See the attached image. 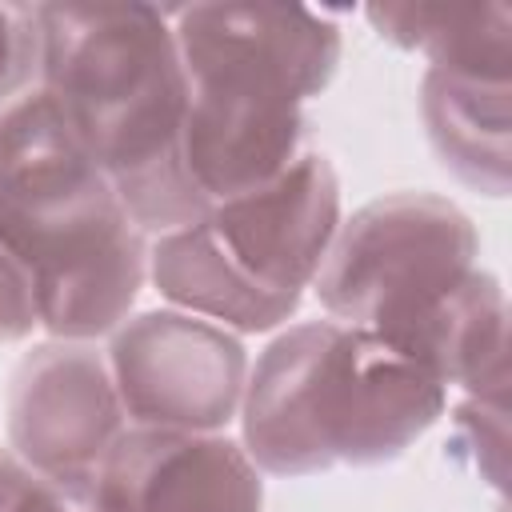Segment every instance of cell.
I'll list each match as a JSON object with an SVG mask.
<instances>
[{"instance_id":"10","label":"cell","mask_w":512,"mask_h":512,"mask_svg":"<svg viewBox=\"0 0 512 512\" xmlns=\"http://www.w3.org/2000/svg\"><path fill=\"white\" fill-rule=\"evenodd\" d=\"M304 104L220 80H188L180 160L208 208L280 176L304 152Z\"/></svg>"},{"instance_id":"11","label":"cell","mask_w":512,"mask_h":512,"mask_svg":"<svg viewBox=\"0 0 512 512\" xmlns=\"http://www.w3.org/2000/svg\"><path fill=\"white\" fill-rule=\"evenodd\" d=\"M148 280L172 308L220 324L228 332H272L288 324V316L304 300L260 288L224 252L208 216L148 244Z\"/></svg>"},{"instance_id":"12","label":"cell","mask_w":512,"mask_h":512,"mask_svg":"<svg viewBox=\"0 0 512 512\" xmlns=\"http://www.w3.org/2000/svg\"><path fill=\"white\" fill-rule=\"evenodd\" d=\"M408 356L444 388L456 384L472 400L504 404L508 388V300L496 276L472 268L416 332Z\"/></svg>"},{"instance_id":"7","label":"cell","mask_w":512,"mask_h":512,"mask_svg":"<svg viewBox=\"0 0 512 512\" xmlns=\"http://www.w3.org/2000/svg\"><path fill=\"white\" fill-rule=\"evenodd\" d=\"M188 80L264 88L304 104L340 64V28L300 4H188L168 8Z\"/></svg>"},{"instance_id":"6","label":"cell","mask_w":512,"mask_h":512,"mask_svg":"<svg viewBox=\"0 0 512 512\" xmlns=\"http://www.w3.org/2000/svg\"><path fill=\"white\" fill-rule=\"evenodd\" d=\"M8 448L84 504L108 448L128 428L108 356L80 340H44L8 380Z\"/></svg>"},{"instance_id":"14","label":"cell","mask_w":512,"mask_h":512,"mask_svg":"<svg viewBox=\"0 0 512 512\" xmlns=\"http://www.w3.org/2000/svg\"><path fill=\"white\" fill-rule=\"evenodd\" d=\"M368 24L424 52L436 72L508 84L512 72V8L508 4H368Z\"/></svg>"},{"instance_id":"2","label":"cell","mask_w":512,"mask_h":512,"mask_svg":"<svg viewBox=\"0 0 512 512\" xmlns=\"http://www.w3.org/2000/svg\"><path fill=\"white\" fill-rule=\"evenodd\" d=\"M0 244L52 340L112 336L148 280V236L40 84L0 112Z\"/></svg>"},{"instance_id":"8","label":"cell","mask_w":512,"mask_h":512,"mask_svg":"<svg viewBox=\"0 0 512 512\" xmlns=\"http://www.w3.org/2000/svg\"><path fill=\"white\" fill-rule=\"evenodd\" d=\"M264 480L224 432L124 428L108 448L88 512H260Z\"/></svg>"},{"instance_id":"3","label":"cell","mask_w":512,"mask_h":512,"mask_svg":"<svg viewBox=\"0 0 512 512\" xmlns=\"http://www.w3.org/2000/svg\"><path fill=\"white\" fill-rule=\"evenodd\" d=\"M444 404L448 388L376 332L304 320L248 364L240 448L268 476L372 468L420 440Z\"/></svg>"},{"instance_id":"17","label":"cell","mask_w":512,"mask_h":512,"mask_svg":"<svg viewBox=\"0 0 512 512\" xmlns=\"http://www.w3.org/2000/svg\"><path fill=\"white\" fill-rule=\"evenodd\" d=\"M40 328L36 288L24 264L0 244V344H16Z\"/></svg>"},{"instance_id":"9","label":"cell","mask_w":512,"mask_h":512,"mask_svg":"<svg viewBox=\"0 0 512 512\" xmlns=\"http://www.w3.org/2000/svg\"><path fill=\"white\" fill-rule=\"evenodd\" d=\"M208 224L260 288L304 296L340 228V180L324 152H300L268 184L216 204Z\"/></svg>"},{"instance_id":"5","label":"cell","mask_w":512,"mask_h":512,"mask_svg":"<svg viewBox=\"0 0 512 512\" xmlns=\"http://www.w3.org/2000/svg\"><path fill=\"white\" fill-rule=\"evenodd\" d=\"M104 356L132 428L220 432L240 412L248 352L220 324L180 308L140 312L112 332Z\"/></svg>"},{"instance_id":"1","label":"cell","mask_w":512,"mask_h":512,"mask_svg":"<svg viewBox=\"0 0 512 512\" xmlns=\"http://www.w3.org/2000/svg\"><path fill=\"white\" fill-rule=\"evenodd\" d=\"M40 88L112 180L148 236L204 220L212 208L180 160L188 72L168 8L156 4H32Z\"/></svg>"},{"instance_id":"16","label":"cell","mask_w":512,"mask_h":512,"mask_svg":"<svg viewBox=\"0 0 512 512\" xmlns=\"http://www.w3.org/2000/svg\"><path fill=\"white\" fill-rule=\"evenodd\" d=\"M0 512H80V504L32 472L12 448H0Z\"/></svg>"},{"instance_id":"13","label":"cell","mask_w":512,"mask_h":512,"mask_svg":"<svg viewBox=\"0 0 512 512\" xmlns=\"http://www.w3.org/2000/svg\"><path fill=\"white\" fill-rule=\"evenodd\" d=\"M508 92L512 84H488L428 68L420 80V112L440 164L484 196L508 192Z\"/></svg>"},{"instance_id":"15","label":"cell","mask_w":512,"mask_h":512,"mask_svg":"<svg viewBox=\"0 0 512 512\" xmlns=\"http://www.w3.org/2000/svg\"><path fill=\"white\" fill-rule=\"evenodd\" d=\"M40 80V28L36 8L0 4V112L32 92Z\"/></svg>"},{"instance_id":"4","label":"cell","mask_w":512,"mask_h":512,"mask_svg":"<svg viewBox=\"0 0 512 512\" xmlns=\"http://www.w3.org/2000/svg\"><path fill=\"white\" fill-rule=\"evenodd\" d=\"M472 220L436 192H388L340 220L312 292L328 320L368 328L408 356L440 300L476 268Z\"/></svg>"}]
</instances>
